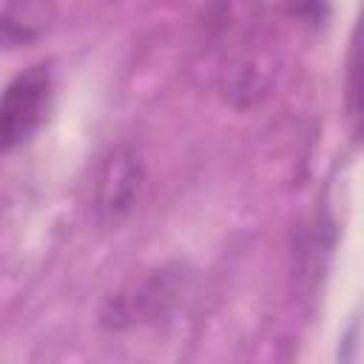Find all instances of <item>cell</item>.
I'll return each mask as SVG.
<instances>
[{
    "mask_svg": "<svg viewBox=\"0 0 364 364\" xmlns=\"http://www.w3.org/2000/svg\"><path fill=\"white\" fill-rule=\"evenodd\" d=\"M344 111L353 139L364 145V9L353 28L344 63Z\"/></svg>",
    "mask_w": 364,
    "mask_h": 364,
    "instance_id": "5",
    "label": "cell"
},
{
    "mask_svg": "<svg viewBox=\"0 0 364 364\" xmlns=\"http://www.w3.org/2000/svg\"><path fill=\"white\" fill-rule=\"evenodd\" d=\"M54 100V74L48 63H34L11 77L0 102V139L11 151L28 142L46 122Z\"/></svg>",
    "mask_w": 364,
    "mask_h": 364,
    "instance_id": "3",
    "label": "cell"
},
{
    "mask_svg": "<svg viewBox=\"0 0 364 364\" xmlns=\"http://www.w3.org/2000/svg\"><path fill=\"white\" fill-rule=\"evenodd\" d=\"M219 51V88L236 105L259 102L273 85V54L264 48L259 0H219L210 20Z\"/></svg>",
    "mask_w": 364,
    "mask_h": 364,
    "instance_id": "1",
    "label": "cell"
},
{
    "mask_svg": "<svg viewBox=\"0 0 364 364\" xmlns=\"http://www.w3.org/2000/svg\"><path fill=\"white\" fill-rule=\"evenodd\" d=\"M57 14V0H6L3 6V43L9 48L43 37Z\"/></svg>",
    "mask_w": 364,
    "mask_h": 364,
    "instance_id": "4",
    "label": "cell"
},
{
    "mask_svg": "<svg viewBox=\"0 0 364 364\" xmlns=\"http://www.w3.org/2000/svg\"><path fill=\"white\" fill-rule=\"evenodd\" d=\"M145 188V162L128 142L111 145L91 176V213L102 228H119L139 205Z\"/></svg>",
    "mask_w": 364,
    "mask_h": 364,
    "instance_id": "2",
    "label": "cell"
}]
</instances>
